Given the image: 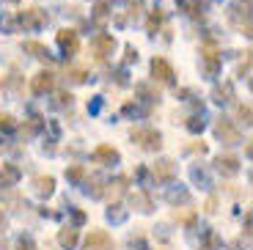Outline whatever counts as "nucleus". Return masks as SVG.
<instances>
[{
    "mask_svg": "<svg viewBox=\"0 0 253 250\" xmlns=\"http://www.w3.org/2000/svg\"><path fill=\"white\" fill-rule=\"evenodd\" d=\"M132 140L140 146V149H146V151H157L160 146H163L160 143L163 138H160L157 129H132Z\"/></svg>",
    "mask_w": 253,
    "mask_h": 250,
    "instance_id": "1",
    "label": "nucleus"
},
{
    "mask_svg": "<svg viewBox=\"0 0 253 250\" xmlns=\"http://www.w3.org/2000/svg\"><path fill=\"white\" fill-rule=\"evenodd\" d=\"M19 22H22L25 31H39L42 25H47V14L42 8H25L19 14Z\"/></svg>",
    "mask_w": 253,
    "mask_h": 250,
    "instance_id": "2",
    "label": "nucleus"
},
{
    "mask_svg": "<svg viewBox=\"0 0 253 250\" xmlns=\"http://www.w3.org/2000/svg\"><path fill=\"white\" fill-rule=\"evenodd\" d=\"M91 47H94V55L99 58V61H105V58H110L113 55V50H116V39L110 36V33H99V36L91 42Z\"/></svg>",
    "mask_w": 253,
    "mask_h": 250,
    "instance_id": "3",
    "label": "nucleus"
},
{
    "mask_svg": "<svg viewBox=\"0 0 253 250\" xmlns=\"http://www.w3.org/2000/svg\"><path fill=\"white\" fill-rule=\"evenodd\" d=\"M152 75H154V80H160L163 83V85H171L173 83V66L168 61H165V58H154L152 61Z\"/></svg>",
    "mask_w": 253,
    "mask_h": 250,
    "instance_id": "4",
    "label": "nucleus"
},
{
    "mask_svg": "<svg viewBox=\"0 0 253 250\" xmlns=\"http://www.w3.org/2000/svg\"><path fill=\"white\" fill-rule=\"evenodd\" d=\"M52 88H55V75L52 72H39V75H33V80H31V91L33 94H50Z\"/></svg>",
    "mask_w": 253,
    "mask_h": 250,
    "instance_id": "5",
    "label": "nucleus"
},
{
    "mask_svg": "<svg viewBox=\"0 0 253 250\" xmlns=\"http://www.w3.org/2000/svg\"><path fill=\"white\" fill-rule=\"evenodd\" d=\"M113 248V239H110L108 231H91L88 239H85V250H110Z\"/></svg>",
    "mask_w": 253,
    "mask_h": 250,
    "instance_id": "6",
    "label": "nucleus"
},
{
    "mask_svg": "<svg viewBox=\"0 0 253 250\" xmlns=\"http://www.w3.org/2000/svg\"><path fill=\"white\" fill-rule=\"evenodd\" d=\"M94 163H99V165H116L121 160V154L113 149V146H108V143H102V146H96L94 149Z\"/></svg>",
    "mask_w": 253,
    "mask_h": 250,
    "instance_id": "7",
    "label": "nucleus"
},
{
    "mask_svg": "<svg viewBox=\"0 0 253 250\" xmlns=\"http://www.w3.org/2000/svg\"><path fill=\"white\" fill-rule=\"evenodd\" d=\"M58 44H61V50L66 52L69 58H72V55H77V50H80V42H77V33H75V31H69V28L58 33Z\"/></svg>",
    "mask_w": 253,
    "mask_h": 250,
    "instance_id": "8",
    "label": "nucleus"
},
{
    "mask_svg": "<svg viewBox=\"0 0 253 250\" xmlns=\"http://www.w3.org/2000/svg\"><path fill=\"white\" fill-rule=\"evenodd\" d=\"M215 132H217V138L223 140V143H228V146H234V143H240V132L231 126V121H217V126H215Z\"/></svg>",
    "mask_w": 253,
    "mask_h": 250,
    "instance_id": "9",
    "label": "nucleus"
},
{
    "mask_svg": "<svg viewBox=\"0 0 253 250\" xmlns=\"http://www.w3.org/2000/svg\"><path fill=\"white\" fill-rule=\"evenodd\" d=\"M173 176H176V163L173 160H160L154 165V179L157 181H171Z\"/></svg>",
    "mask_w": 253,
    "mask_h": 250,
    "instance_id": "10",
    "label": "nucleus"
},
{
    "mask_svg": "<svg viewBox=\"0 0 253 250\" xmlns=\"http://www.w3.org/2000/svg\"><path fill=\"white\" fill-rule=\"evenodd\" d=\"M77 228H72V225H66V228H61L58 231V242H61L63 250H75L77 248Z\"/></svg>",
    "mask_w": 253,
    "mask_h": 250,
    "instance_id": "11",
    "label": "nucleus"
},
{
    "mask_svg": "<svg viewBox=\"0 0 253 250\" xmlns=\"http://www.w3.org/2000/svg\"><path fill=\"white\" fill-rule=\"evenodd\" d=\"M33 190H36V195L47 198V195H52V190H55V179H52V176H36V179H33Z\"/></svg>",
    "mask_w": 253,
    "mask_h": 250,
    "instance_id": "12",
    "label": "nucleus"
},
{
    "mask_svg": "<svg viewBox=\"0 0 253 250\" xmlns=\"http://www.w3.org/2000/svg\"><path fill=\"white\" fill-rule=\"evenodd\" d=\"M217 168H220L223 173L234 176L237 170H240V160H237V157H217Z\"/></svg>",
    "mask_w": 253,
    "mask_h": 250,
    "instance_id": "13",
    "label": "nucleus"
},
{
    "mask_svg": "<svg viewBox=\"0 0 253 250\" xmlns=\"http://www.w3.org/2000/svg\"><path fill=\"white\" fill-rule=\"evenodd\" d=\"M25 52H33V58H50V50H47L44 44H39V42H25Z\"/></svg>",
    "mask_w": 253,
    "mask_h": 250,
    "instance_id": "14",
    "label": "nucleus"
},
{
    "mask_svg": "<svg viewBox=\"0 0 253 250\" xmlns=\"http://www.w3.org/2000/svg\"><path fill=\"white\" fill-rule=\"evenodd\" d=\"M0 179H3V181H17L19 179V170L11 168V165H3V168H0Z\"/></svg>",
    "mask_w": 253,
    "mask_h": 250,
    "instance_id": "15",
    "label": "nucleus"
},
{
    "mask_svg": "<svg viewBox=\"0 0 253 250\" xmlns=\"http://www.w3.org/2000/svg\"><path fill=\"white\" fill-rule=\"evenodd\" d=\"M237 116H240V121L251 124V105H240V107H237Z\"/></svg>",
    "mask_w": 253,
    "mask_h": 250,
    "instance_id": "16",
    "label": "nucleus"
},
{
    "mask_svg": "<svg viewBox=\"0 0 253 250\" xmlns=\"http://www.w3.org/2000/svg\"><path fill=\"white\" fill-rule=\"evenodd\" d=\"M187 129H190V132H201V129H204V119H198V116H193V119L187 121Z\"/></svg>",
    "mask_w": 253,
    "mask_h": 250,
    "instance_id": "17",
    "label": "nucleus"
},
{
    "mask_svg": "<svg viewBox=\"0 0 253 250\" xmlns=\"http://www.w3.org/2000/svg\"><path fill=\"white\" fill-rule=\"evenodd\" d=\"M160 22H163V14H160V11H154V14H152V19H149V33H154V31H157V28H160Z\"/></svg>",
    "mask_w": 253,
    "mask_h": 250,
    "instance_id": "18",
    "label": "nucleus"
},
{
    "mask_svg": "<svg viewBox=\"0 0 253 250\" xmlns=\"http://www.w3.org/2000/svg\"><path fill=\"white\" fill-rule=\"evenodd\" d=\"M14 126V116H8V113H0V129H11Z\"/></svg>",
    "mask_w": 253,
    "mask_h": 250,
    "instance_id": "19",
    "label": "nucleus"
},
{
    "mask_svg": "<svg viewBox=\"0 0 253 250\" xmlns=\"http://www.w3.org/2000/svg\"><path fill=\"white\" fill-rule=\"evenodd\" d=\"M66 176H69V179H83V168H69Z\"/></svg>",
    "mask_w": 253,
    "mask_h": 250,
    "instance_id": "20",
    "label": "nucleus"
},
{
    "mask_svg": "<svg viewBox=\"0 0 253 250\" xmlns=\"http://www.w3.org/2000/svg\"><path fill=\"white\" fill-rule=\"evenodd\" d=\"M72 80H75V83H83V80H85V72H80V69L72 72Z\"/></svg>",
    "mask_w": 253,
    "mask_h": 250,
    "instance_id": "21",
    "label": "nucleus"
},
{
    "mask_svg": "<svg viewBox=\"0 0 253 250\" xmlns=\"http://www.w3.org/2000/svg\"><path fill=\"white\" fill-rule=\"evenodd\" d=\"M3 223H6V217H3V209H0V228H3Z\"/></svg>",
    "mask_w": 253,
    "mask_h": 250,
    "instance_id": "22",
    "label": "nucleus"
},
{
    "mask_svg": "<svg viewBox=\"0 0 253 250\" xmlns=\"http://www.w3.org/2000/svg\"><path fill=\"white\" fill-rule=\"evenodd\" d=\"M8 3H19V0H8Z\"/></svg>",
    "mask_w": 253,
    "mask_h": 250,
    "instance_id": "23",
    "label": "nucleus"
}]
</instances>
